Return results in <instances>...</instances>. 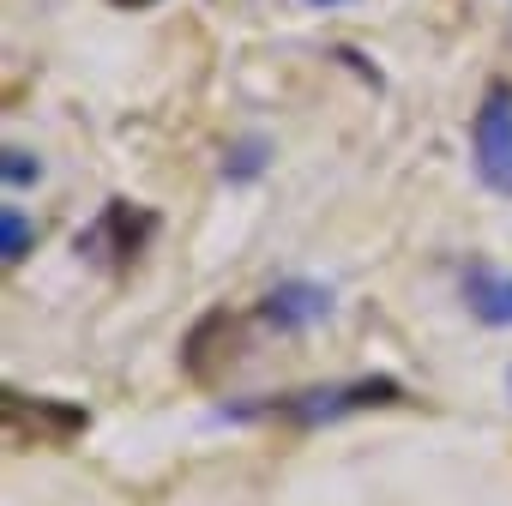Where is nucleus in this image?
<instances>
[{"instance_id": "1", "label": "nucleus", "mask_w": 512, "mask_h": 506, "mask_svg": "<svg viewBox=\"0 0 512 506\" xmlns=\"http://www.w3.org/2000/svg\"><path fill=\"white\" fill-rule=\"evenodd\" d=\"M470 151H476V175L512 199V85H488L470 127Z\"/></svg>"}, {"instance_id": "2", "label": "nucleus", "mask_w": 512, "mask_h": 506, "mask_svg": "<svg viewBox=\"0 0 512 506\" xmlns=\"http://www.w3.org/2000/svg\"><path fill=\"white\" fill-rule=\"evenodd\" d=\"M398 398V380H356V386H332V392H296L284 404V416L296 422H332L344 410H368V404H392Z\"/></svg>"}, {"instance_id": "3", "label": "nucleus", "mask_w": 512, "mask_h": 506, "mask_svg": "<svg viewBox=\"0 0 512 506\" xmlns=\"http://www.w3.org/2000/svg\"><path fill=\"white\" fill-rule=\"evenodd\" d=\"M260 314H266V326H278V332H308V326H320V320L332 314V296H326L320 284H278Z\"/></svg>"}, {"instance_id": "4", "label": "nucleus", "mask_w": 512, "mask_h": 506, "mask_svg": "<svg viewBox=\"0 0 512 506\" xmlns=\"http://www.w3.org/2000/svg\"><path fill=\"white\" fill-rule=\"evenodd\" d=\"M145 229H151V217H145V211H133L127 199H115V205H109V211L79 235V253H103V247H109L115 260H121V253H139V235H145Z\"/></svg>"}, {"instance_id": "5", "label": "nucleus", "mask_w": 512, "mask_h": 506, "mask_svg": "<svg viewBox=\"0 0 512 506\" xmlns=\"http://www.w3.org/2000/svg\"><path fill=\"white\" fill-rule=\"evenodd\" d=\"M464 302H470L476 320H488V326H512V278H506V272H488V266L464 272Z\"/></svg>"}, {"instance_id": "6", "label": "nucleus", "mask_w": 512, "mask_h": 506, "mask_svg": "<svg viewBox=\"0 0 512 506\" xmlns=\"http://www.w3.org/2000/svg\"><path fill=\"white\" fill-rule=\"evenodd\" d=\"M31 241H37L31 217H25L19 205H0V260H7V266H19L25 253H31Z\"/></svg>"}, {"instance_id": "7", "label": "nucleus", "mask_w": 512, "mask_h": 506, "mask_svg": "<svg viewBox=\"0 0 512 506\" xmlns=\"http://www.w3.org/2000/svg\"><path fill=\"white\" fill-rule=\"evenodd\" d=\"M0 175H7V187H31L43 175V163L25 151V145H7V157H0Z\"/></svg>"}, {"instance_id": "8", "label": "nucleus", "mask_w": 512, "mask_h": 506, "mask_svg": "<svg viewBox=\"0 0 512 506\" xmlns=\"http://www.w3.org/2000/svg\"><path fill=\"white\" fill-rule=\"evenodd\" d=\"M260 163H266V145H260V139H247V145L235 151V175H260Z\"/></svg>"}, {"instance_id": "9", "label": "nucleus", "mask_w": 512, "mask_h": 506, "mask_svg": "<svg viewBox=\"0 0 512 506\" xmlns=\"http://www.w3.org/2000/svg\"><path fill=\"white\" fill-rule=\"evenodd\" d=\"M115 7H133V13H139V7H151V0H115Z\"/></svg>"}, {"instance_id": "10", "label": "nucleus", "mask_w": 512, "mask_h": 506, "mask_svg": "<svg viewBox=\"0 0 512 506\" xmlns=\"http://www.w3.org/2000/svg\"><path fill=\"white\" fill-rule=\"evenodd\" d=\"M314 7H344V0H314Z\"/></svg>"}, {"instance_id": "11", "label": "nucleus", "mask_w": 512, "mask_h": 506, "mask_svg": "<svg viewBox=\"0 0 512 506\" xmlns=\"http://www.w3.org/2000/svg\"><path fill=\"white\" fill-rule=\"evenodd\" d=\"M506 386H512V374H506Z\"/></svg>"}]
</instances>
